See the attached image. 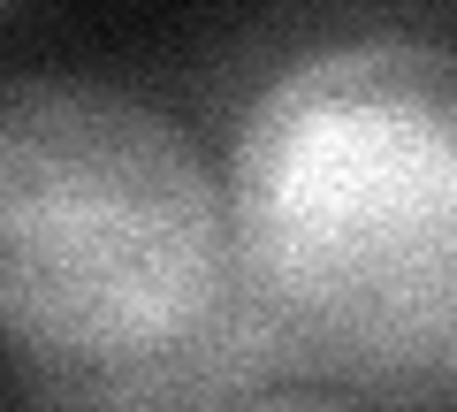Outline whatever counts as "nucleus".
<instances>
[{
  "label": "nucleus",
  "instance_id": "nucleus-1",
  "mask_svg": "<svg viewBox=\"0 0 457 412\" xmlns=\"http://www.w3.org/2000/svg\"><path fill=\"white\" fill-rule=\"evenodd\" d=\"M228 260L290 374L457 405V46L366 31L282 62L237 115Z\"/></svg>",
  "mask_w": 457,
  "mask_h": 412
},
{
  "label": "nucleus",
  "instance_id": "nucleus-4",
  "mask_svg": "<svg viewBox=\"0 0 457 412\" xmlns=\"http://www.w3.org/2000/svg\"><path fill=\"white\" fill-rule=\"evenodd\" d=\"M245 412H366V405H343V397H260Z\"/></svg>",
  "mask_w": 457,
  "mask_h": 412
},
{
  "label": "nucleus",
  "instance_id": "nucleus-3",
  "mask_svg": "<svg viewBox=\"0 0 457 412\" xmlns=\"http://www.w3.org/2000/svg\"><path fill=\"white\" fill-rule=\"evenodd\" d=\"M290 374L267 314L228 290L183 336L122 359H8V412H245Z\"/></svg>",
  "mask_w": 457,
  "mask_h": 412
},
{
  "label": "nucleus",
  "instance_id": "nucleus-2",
  "mask_svg": "<svg viewBox=\"0 0 457 412\" xmlns=\"http://www.w3.org/2000/svg\"><path fill=\"white\" fill-rule=\"evenodd\" d=\"M228 191L153 99L0 84V359H122L228 290Z\"/></svg>",
  "mask_w": 457,
  "mask_h": 412
}]
</instances>
